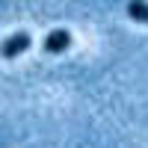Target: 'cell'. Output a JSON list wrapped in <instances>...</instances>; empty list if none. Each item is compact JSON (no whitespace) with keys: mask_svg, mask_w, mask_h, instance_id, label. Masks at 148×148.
I'll return each mask as SVG.
<instances>
[{"mask_svg":"<svg viewBox=\"0 0 148 148\" xmlns=\"http://www.w3.org/2000/svg\"><path fill=\"white\" fill-rule=\"evenodd\" d=\"M127 15L139 24H148V3H127Z\"/></svg>","mask_w":148,"mask_h":148,"instance_id":"3","label":"cell"},{"mask_svg":"<svg viewBox=\"0 0 148 148\" xmlns=\"http://www.w3.org/2000/svg\"><path fill=\"white\" fill-rule=\"evenodd\" d=\"M42 47H45V53H62V51L71 47V33L68 30H51L45 36Z\"/></svg>","mask_w":148,"mask_h":148,"instance_id":"2","label":"cell"},{"mask_svg":"<svg viewBox=\"0 0 148 148\" xmlns=\"http://www.w3.org/2000/svg\"><path fill=\"white\" fill-rule=\"evenodd\" d=\"M30 45H33L30 33H12V36H6V39L0 42V56L3 59H15L24 51H30Z\"/></svg>","mask_w":148,"mask_h":148,"instance_id":"1","label":"cell"}]
</instances>
